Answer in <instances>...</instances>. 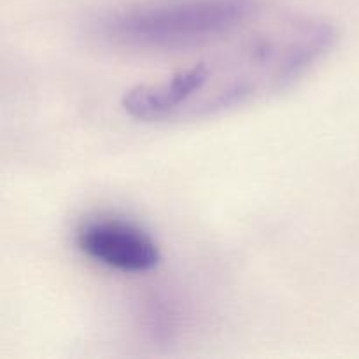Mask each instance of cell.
<instances>
[{
  "mask_svg": "<svg viewBox=\"0 0 359 359\" xmlns=\"http://www.w3.org/2000/svg\"><path fill=\"white\" fill-rule=\"evenodd\" d=\"M337 42L332 23L294 18L255 32L165 79L137 84L121 107L142 123H188L237 111L304 79Z\"/></svg>",
  "mask_w": 359,
  "mask_h": 359,
  "instance_id": "1",
  "label": "cell"
},
{
  "mask_svg": "<svg viewBox=\"0 0 359 359\" xmlns=\"http://www.w3.org/2000/svg\"><path fill=\"white\" fill-rule=\"evenodd\" d=\"M139 332L156 346H170L181 339L186 330V311L175 298L167 294H151L144 300L139 316Z\"/></svg>",
  "mask_w": 359,
  "mask_h": 359,
  "instance_id": "4",
  "label": "cell"
},
{
  "mask_svg": "<svg viewBox=\"0 0 359 359\" xmlns=\"http://www.w3.org/2000/svg\"><path fill=\"white\" fill-rule=\"evenodd\" d=\"M258 11L259 0H144L102 14L93 32L112 48L170 53L221 41Z\"/></svg>",
  "mask_w": 359,
  "mask_h": 359,
  "instance_id": "2",
  "label": "cell"
},
{
  "mask_svg": "<svg viewBox=\"0 0 359 359\" xmlns=\"http://www.w3.org/2000/svg\"><path fill=\"white\" fill-rule=\"evenodd\" d=\"M76 249L90 262L125 276H144L160 265L156 238L137 221L111 212L88 216L74 231Z\"/></svg>",
  "mask_w": 359,
  "mask_h": 359,
  "instance_id": "3",
  "label": "cell"
}]
</instances>
